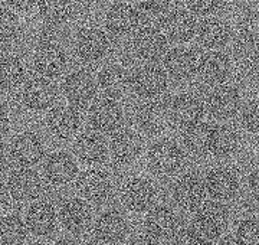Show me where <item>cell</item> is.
Wrapping results in <instances>:
<instances>
[{
    "label": "cell",
    "instance_id": "27",
    "mask_svg": "<svg viewBox=\"0 0 259 245\" xmlns=\"http://www.w3.org/2000/svg\"><path fill=\"white\" fill-rule=\"evenodd\" d=\"M232 38V29L226 20L221 18H204L197 23L196 40L200 47L209 51H219L225 48Z\"/></svg>",
    "mask_w": 259,
    "mask_h": 245
},
{
    "label": "cell",
    "instance_id": "20",
    "mask_svg": "<svg viewBox=\"0 0 259 245\" xmlns=\"http://www.w3.org/2000/svg\"><path fill=\"white\" fill-rule=\"evenodd\" d=\"M33 68L39 75L58 78L68 68V55L59 44L44 42L33 54Z\"/></svg>",
    "mask_w": 259,
    "mask_h": 245
},
{
    "label": "cell",
    "instance_id": "2",
    "mask_svg": "<svg viewBox=\"0 0 259 245\" xmlns=\"http://www.w3.org/2000/svg\"><path fill=\"white\" fill-rule=\"evenodd\" d=\"M185 150L171 139H160L147 150V166L151 173L167 178L175 176L185 165Z\"/></svg>",
    "mask_w": 259,
    "mask_h": 245
},
{
    "label": "cell",
    "instance_id": "12",
    "mask_svg": "<svg viewBox=\"0 0 259 245\" xmlns=\"http://www.w3.org/2000/svg\"><path fill=\"white\" fill-rule=\"evenodd\" d=\"M44 190V182L36 170L30 168H19L8 178V192L18 202L26 203L35 200Z\"/></svg>",
    "mask_w": 259,
    "mask_h": 245
},
{
    "label": "cell",
    "instance_id": "40",
    "mask_svg": "<svg viewBox=\"0 0 259 245\" xmlns=\"http://www.w3.org/2000/svg\"><path fill=\"white\" fill-rule=\"evenodd\" d=\"M236 244L259 245V219L246 218L236 228Z\"/></svg>",
    "mask_w": 259,
    "mask_h": 245
},
{
    "label": "cell",
    "instance_id": "34",
    "mask_svg": "<svg viewBox=\"0 0 259 245\" xmlns=\"http://www.w3.org/2000/svg\"><path fill=\"white\" fill-rule=\"evenodd\" d=\"M37 12L48 25H64L74 16V0H39Z\"/></svg>",
    "mask_w": 259,
    "mask_h": 245
},
{
    "label": "cell",
    "instance_id": "8",
    "mask_svg": "<svg viewBox=\"0 0 259 245\" xmlns=\"http://www.w3.org/2000/svg\"><path fill=\"white\" fill-rule=\"evenodd\" d=\"M160 28L167 40L183 45L190 42L196 36L197 20L189 9L176 8V9L167 10L163 15Z\"/></svg>",
    "mask_w": 259,
    "mask_h": 245
},
{
    "label": "cell",
    "instance_id": "48",
    "mask_svg": "<svg viewBox=\"0 0 259 245\" xmlns=\"http://www.w3.org/2000/svg\"><path fill=\"white\" fill-rule=\"evenodd\" d=\"M228 2H231V3H243L246 0H228Z\"/></svg>",
    "mask_w": 259,
    "mask_h": 245
},
{
    "label": "cell",
    "instance_id": "47",
    "mask_svg": "<svg viewBox=\"0 0 259 245\" xmlns=\"http://www.w3.org/2000/svg\"><path fill=\"white\" fill-rule=\"evenodd\" d=\"M255 151H256V154H258L259 157V139L256 140V144H255Z\"/></svg>",
    "mask_w": 259,
    "mask_h": 245
},
{
    "label": "cell",
    "instance_id": "29",
    "mask_svg": "<svg viewBox=\"0 0 259 245\" xmlns=\"http://www.w3.org/2000/svg\"><path fill=\"white\" fill-rule=\"evenodd\" d=\"M25 224L30 234L35 236L51 235L56 229L58 214L55 207L48 200H36L26 211Z\"/></svg>",
    "mask_w": 259,
    "mask_h": 245
},
{
    "label": "cell",
    "instance_id": "6",
    "mask_svg": "<svg viewBox=\"0 0 259 245\" xmlns=\"http://www.w3.org/2000/svg\"><path fill=\"white\" fill-rule=\"evenodd\" d=\"M122 207L133 214H143L151 209L157 199V190L150 180L131 178L125 180L120 189Z\"/></svg>",
    "mask_w": 259,
    "mask_h": 245
},
{
    "label": "cell",
    "instance_id": "4",
    "mask_svg": "<svg viewBox=\"0 0 259 245\" xmlns=\"http://www.w3.org/2000/svg\"><path fill=\"white\" fill-rule=\"evenodd\" d=\"M204 104L197 95L182 93L171 98L167 104V120L176 129L185 130L196 123L202 121Z\"/></svg>",
    "mask_w": 259,
    "mask_h": 245
},
{
    "label": "cell",
    "instance_id": "5",
    "mask_svg": "<svg viewBox=\"0 0 259 245\" xmlns=\"http://www.w3.org/2000/svg\"><path fill=\"white\" fill-rule=\"evenodd\" d=\"M168 79L164 68L146 64L134 69L130 75V87L141 98H158L167 90Z\"/></svg>",
    "mask_w": 259,
    "mask_h": 245
},
{
    "label": "cell",
    "instance_id": "25",
    "mask_svg": "<svg viewBox=\"0 0 259 245\" xmlns=\"http://www.w3.org/2000/svg\"><path fill=\"white\" fill-rule=\"evenodd\" d=\"M74 154L87 166L100 165L108 156V146L101 133L87 130L76 136L74 142Z\"/></svg>",
    "mask_w": 259,
    "mask_h": 245
},
{
    "label": "cell",
    "instance_id": "35",
    "mask_svg": "<svg viewBox=\"0 0 259 245\" xmlns=\"http://www.w3.org/2000/svg\"><path fill=\"white\" fill-rule=\"evenodd\" d=\"M212 126L207 123H196L185 129L183 133V144L185 149L193 156H204L209 153V136Z\"/></svg>",
    "mask_w": 259,
    "mask_h": 245
},
{
    "label": "cell",
    "instance_id": "10",
    "mask_svg": "<svg viewBox=\"0 0 259 245\" xmlns=\"http://www.w3.org/2000/svg\"><path fill=\"white\" fill-rule=\"evenodd\" d=\"M9 156L19 168L35 166L45 156V143L36 133H20L10 142Z\"/></svg>",
    "mask_w": 259,
    "mask_h": 245
},
{
    "label": "cell",
    "instance_id": "23",
    "mask_svg": "<svg viewBox=\"0 0 259 245\" xmlns=\"http://www.w3.org/2000/svg\"><path fill=\"white\" fill-rule=\"evenodd\" d=\"M204 186L210 198L218 202H228L238 196L241 183L233 170L228 168H213L206 175Z\"/></svg>",
    "mask_w": 259,
    "mask_h": 245
},
{
    "label": "cell",
    "instance_id": "1",
    "mask_svg": "<svg viewBox=\"0 0 259 245\" xmlns=\"http://www.w3.org/2000/svg\"><path fill=\"white\" fill-rule=\"evenodd\" d=\"M229 214L222 202H203L196 209L192 225L186 232V242L203 244L223 235L228 228Z\"/></svg>",
    "mask_w": 259,
    "mask_h": 245
},
{
    "label": "cell",
    "instance_id": "38",
    "mask_svg": "<svg viewBox=\"0 0 259 245\" xmlns=\"http://www.w3.org/2000/svg\"><path fill=\"white\" fill-rule=\"evenodd\" d=\"M28 234L26 224L18 215L0 217V244H19Z\"/></svg>",
    "mask_w": 259,
    "mask_h": 245
},
{
    "label": "cell",
    "instance_id": "18",
    "mask_svg": "<svg viewBox=\"0 0 259 245\" xmlns=\"http://www.w3.org/2000/svg\"><path fill=\"white\" fill-rule=\"evenodd\" d=\"M167 104L168 101H157L148 98V101L137 105L134 111V124L139 132L147 136H157L164 130L167 120Z\"/></svg>",
    "mask_w": 259,
    "mask_h": 245
},
{
    "label": "cell",
    "instance_id": "36",
    "mask_svg": "<svg viewBox=\"0 0 259 245\" xmlns=\"http://www.w3.org/2000/svg\"><path fill=\"white\" fill-rule=\"evenodd\" d=\"M26 68L22 59L15 55L0 57V88L13 90L23 83Z\"/></svg>",
    "mask_w": 259,
    "mask_h": 245
},
{
    "label": "cell",
    "instance_id": "11",
    "mask_svg": "<svg viewBox=\"0 0 259 245\" xmlns=\"http://www.w3.org/2000/svg\"><path fill=\"white\" fill-rule=\"evenodd\" d=\"M131 44L133 51L139 59L146 62H154L164 57L168 40L161 32V29L154 26H143L134 32Z\"/></svg>",
    "mask_w": 259,
    "mask_h": 245
},
{
    "label": "cell",
    "instance_id": "32",
    "mask_svg": "<svg viewBox=\"0 0 259 245\" xmlns=\"http://www.w3.org/2000/svg\"><path fill=\"white\" fill-rule=\"evenodd\" d=\"M241 147V136L228 124L212 126L209 136V153L214 157L226 159L233 156Z\"/></svg>",
    "mask_w": 259,
    "mask_h": 245
},
{
    "label": "cell",
    "instance_id": "9",
    "mask_svg": "<svg viewBox=\"0 0 259 245\" xmlns=\"http://www.w3.org/2000/svg\"><path fill=\"white\" fill-rule=\"evenodd\" d=\"M88 120L95 132L110 134L117 132L124 123V110L115 98H100L91 104L88 110Z\"/></svg>",
    "mask_w": 259,
    "mask_h": 245
},
{
    "label": "cell",
    "instance_id": "13",
    "mask_svg": "<svg viewBox=\"0 0 259 245\" xmlns=\"http://www.w3.org/2000/svg\"><path fill=\"white\" fill-rule=\"evenodd\" d=\"M64 94L74 107H85L97 97L98 84L88 71L76 69L64 79Z\"/></svg>",
    "mask_w": 259,
    "mask_h": 245
},
{
    "label": "cell",
    "instance_id": "14",
    "mask_svg": "<svg viewBox=\"0 0 259 245\" xmlns=\"http://www.w3.org/2000/svg\"><path fill=\"white\" fill-rule=\"evenodd\" d=\"M42 170L48 182L55 186H64L71 183L79 173L76 159L65 150H58L48 154Z\"/></svg>",
    "mask_w": 259,
    "mask_h": 245
},
{
    "label": "cell",
    "instance_id": "43",
    "mask_svg": "<svg viewBox=\"0 0 259 245\" xmlns=\"http://www.w3.org/2000/svg\"><path fill=\"white\" fill-rule=\"evenodd\" d=\"M140 10L147 16H163L166 13L171 0H137Z\"/></svg>",
    "mask_w": 259,
    "mask_h": 245
},
{
    "label": "cell",
    "instance_id": "19",
    "mask_svg": "<svg viewBox=\"0 0 259 245\" xmlns=\"http://www.w3.org/2000/svg\"><path fill=\"white\" fill-rule=\"evenodd\" d=\"M75 51L82 61L97 62L110 51V39L101 29L83 28L75 36Z\"/></svg>",
    "mask_w": 259,
    "mask_h": 245
},
{
    "label": "cell",
    "instance_id": "16",
    "mask_svg": "<svg viewBox=\"0 0 259 245\" xmlns=\"http://www.w3.org/2000/svg\"><path fill=\"white\" fill-rule=\"evenodd\" d=\"M82 118L74 105H58L49 110L47 127L56 140H69L79 132Z\"/></svg>",
    "mask_w": 259,
    "mask_h": 245
},
{
    "label": "cell",
    "instance_id": "31",
    "mask_svg": "<svg viewBox=\"0 0 259 245\" xmlns=\"http://www.w3.org/2000/svg\"><path fill=\"white\" fill-rule=\"evenodd\" d=\"M163 66L167 75H170L173 79L186 81L196 74L197 57L189 48L176 47L164 54Z\"/></svg>",
    "mask_w": 259,
    "mask_h": 245
},
{
    "label": "cell",
    "instance_id": "37",
    "mask_svg": "<svg viewBox=\"0 0 259 245\" xmlns=\"http://www.w3.org/2000/svg\"><path fill=\"white\" fill-rule=\"evenodd\" d=\"M236 32L241 44L259 47V9L243 12L236 23Z\"/></svg>",
    "mask_w": 259,
    "mask_h": 245
},
{
    "label": "cell",
    "instance_id": "28",
    "mask_svg": "<svg viewBox=\"0 0 259 245\" xmlns=\"http://www.w3.org/2000/svg\"><path fill=\"white\" fill-rule=\"evenodd\" d=\"M179 217L170 207L158 205V207L150 209L146 219H144V228L150 238L154 239H167L176 235L179 229Z\"/></svg>",
    "mask_w": 259,
    "mask_h": 245
},
{
    "label": "cell",
    "instance_id": "39",
    "mask_svg": "<svg viewBox=\"0 0 259 245\" xmlns=\"http://www.w3.org/2000/svg\"><path fill=\"white\" fill-rule=\"evenodd\" d=\"M19 18L13 10L0 8V44H9L18 36Z\"/></svg>",
    "mask_w": 259,
    "mask_h": 245
},
{
    "label": "cell",
    "instance_id": "33",
    "mask_svg": "<svg viewBox=\"0 0 259 245\" xmlns=\"http://www.w3.org/2000/svg\"><path fill=\"white\" fill-rule=\"evenodd\" d=\"M102 93L111 98H118L130 88V75L127 69L118 64H108L102 68L97 78Z\"/></svg>",
    "mask_w": 259,
    "mask_h": 245
},
{
    "label": "cell",
    "instance_id": "26",
    "mask_svg": "<svg viewBox=\"0 0 259 245\" xmlns=\"http://www.w3.org/2000/svg\"><path fill=\"white\" fill-rule=\"evenodd\" d=\"M108 150L115 163L121 166H130L139 160L143 153V139L134 130H120L111 139Z\"/></svg>",
    "mask_w": 259,
    "mask_h": 245
},
{
    "label": "cell",
    "instance_id": "46",
    "mask_svg": "<svg viewBox=\"0 0 259 245\" xmlns=\"http://www.w3.org/2000/svg\"><path fill=\"white\" fill-rule=\"evenodd\" d=\"M10 129V118L8 113L0 107V140L9 133Z\"/></svg>",
    "mask_w": 259,
    "mask_h": 245
},
{
    "label": "cell",
    "instance_id": "7",
    "mask_svg": "<svg viewBox=\"0 0 259 245\" xmlns=\"http://www.w3.org/2000/svg\"><path fill=\"white\" fill-rule=\"evenodd\" d=\"M23 105L30 111H47L58 100V88L47 76H32L20 90Z\"/></svg>",
    "mask_w": 259,
    "mask_h": 245
},
{
    "label": "cell",
    "instance_id": "41",
    "mask_svg": "<svg viewBox=\"0 0 259 245\" xmlns=\"http://www.w3.org/2000/svg\"><path fill=\"white\" fill-rule=\"evenodd\" d=\"M241 124L248 133L259 134V98H253L242 107Z\"/></svg>",
    "mask_w": 259,
    "mask_h": 245
},
{
    "label": "cell",
    "instance_id": "45",
    "mask_svg": "<svg viewBox=\"0 0 259 245\" xmlns=\"http://www.w3.org/2000/svg\"><path fill=\"white\" fill-rule=\"evenodd\" d=\"M248 186H249V190L252 192V195L259 199V166L258 168H255V169L249 173Z\"/></svg>",
    "mask_w": 259,
    "mask_h": 245
},
{
    "label": "cell",
    "instance_id": "22",
    "mask_svg": "<svg viewBox=\"0 0 259 245\" xmlns=\"http://www.w3.org/2000/svg\"><path fill=\"white\" fill-rule=\"evenodd\" d=\"M59 222L71 234H82L93 224V208L81 196L65 200L59 209Z\"/></svg>",
    "mask_w": 259,
    "mask_h": 245
},
{
    "label": "cell",
    "instance_id": "17",
    "mask_svg": "<svg viewBox=\"0 0 259 245\" xmlns=\"http://www.w3.org/2000/svg\"><path fill=\"white\" fill-rule=\"evenodd\" d=\"M105 28L114 36H128L136 32L140 23V10L127 2H117L105 13Z\"/></svg>",
    "mask_w": 259,
    "mask_h": 245
},
{
    "label": "cell",
    "instance_id": "42",
    "mask_svg": "<svg viewBox=\"0 0 259 245\" xmlns=\"http://www.w3.org/2000/svg\"><path fill=\"white\" fill-rule=\"evenodd\" d=\"M223 0H186L187 9L193 13L194 16H212L221 9Z\"/></svg>",
    "mask_w": 259,
    "mask_h": 245
},
{
    "label": "cell",
    "instance_id": "44",
    "mask_svg": "<svg viewBox=\"0 0 259 245\" xmlns=\"http://www.w3.org/2000/svg\"><path fill=\"white\" fill-rule=\"evenodd\" d=\"M39 0H6V3L16 12H29L37 5Z\"/></svg>",
    "mask_w": 259,
    "mask_h": 245
},
{
    "label": "cell",
    "instance_id": "24",
    "mask_svg": "<svg viewBox=\"0 0 259 245\" xmlns=\"http://www.w3.org/2000/svg\"><path fill=\"white\" fill-rule=\"evenodd\" d=\"M196 74L206 84H223L232 75V59L225 52L210 51L197 59Z\"/></svg>",
    "mask_w": 259,
    "mask_h": 245
},
{
    "label": "cell",
    "instance_id": "21",
    "mask_svg": "<svg viewBox=\"0 0 259 245\" xmlns=\"http://www.w3.org/2000/svg\"><path fill=\"white\" fill-rule=\"evenodd\" d=\"M241 93L235 85H216L207 95V110L218 120L235 117L241 110Z\"/></svg>",
    "mask_w": 259,
    "mask_h": 245
},
{
    "label": "cell",
    "instance_id": "3",
    "mask_svg": "<svg viewBox=\"0 0 259 245\" xmlns=\"http://www.w3.org/2000/svg\"><path fill=\"white\" fill-rule=\"evenodd\" d=\"M114 182L107 170L91 168L78 173L75 178V190L85 200L102 203L111 196Z\"/></svg>",
    "mask_w": 259,
    "mask_h": 245
},
{
    "label": "cell",
    "instance_id": "15",
    "mask_svg": "<svg viewBox=\"0 0 259 245\" xmlns=\"http://www.w3.org/2000/svg\"><path fill=\"white\" fill-rule=\"evenodd\" d=\"M204 182L196 173H185L177 178L173 186V199L183 211L193 212L206 199Z\"/></svg>",
    "mask_w": 259,
    "mask_h": 245
},
{
    "label": "cell",
    "instance_id": "30",
    "mask_svg": "<svg viewBox=\"0 0 259 245\" xmlns=\"http://www.w3.org/2000/svg\"><path fill=\"white\" fill-rule=\"evenodd\" d=\"M93 234L100 242H120L128 234V221L121 212L105 211L94 222Z\"/></svg>",
    "mask_w": 259,
    "mask_h": 245
}]
</instances>
